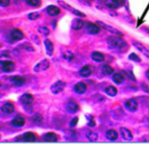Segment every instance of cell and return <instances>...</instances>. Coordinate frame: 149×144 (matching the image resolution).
I'll use <instances>...</instances> for the list:
<instances>
[{"instance_id": "obj_30", "label": "cell", "mask_w": 149, "mask_h": 144, "mask_svg": "<svg viewBox=\"0 0 149 144\" xmlns=\"http://www.w3.org/2000/svg\"><path fill=\"white\" fill-rule=\"evenodd\" d=\"M20 48L21 49L29 52H33L35 51L34 47L29 42H24L20 44Z\"/></svg>"}, {"instance_id": "obj_2", "label": "cell", "mask_w": 149, "mask_h": 144, "mask_svg": "<svg viewBox=\"0 0 149 144\" xmlns=\"http://www.w3.org/2000/svg\"><path fill=\"white\" fill-rule=\"evenodd\" d=\"M34 100V96L31 94L28 93L23 94L20 98V101L24 106V107L26 111H29L31 109V106Z\"/></svg>"}, {"instance_id": "obj_17", "label": "cell", "mask_w": 149, "mask_h": 144, "mask_svg": "<svg viewBox=\"0 0 149 144\" xmlns=\"http://www.w3.org/2000/svg\"><path fill=\"white\" fill-rule=\"evenodd\" d=\"M65 109L68 113L74 114L79 110V106L74 101H69L65 105Z\"/></svg>"}, {"instance_id": "obj_3", "label": "cell", "mask_w": 149, "mask_h": 144, "mask_svg": "<svg viewBox=\"0 0 149 144\" xmlns=\"http://www.w3.org/2000/svg\"><path fill=\"white\" fill-rule=\"evenodd\" d=\"M97 23L100 26L106 30L107 32L112 34H115L116 36H123L124 34L121 31L118 30V29L109 25V24L106 23L105 22L101 21H97Z\"/></svg>"}, {"instance_id": "obj_16", "label": "cell", "mask_w": 149, "mask_h": 144, "mask_svg": "<svg viewBox=\"0 0 149 144\" xmlns=\"http://www.w3.org/2000/svg\"><path fill=\"white\" fill-rule=\"evenodd\" d=\"M44 46L46 50V53L49 56H52L54 50V47L53 43L50 39H47L44 40Z\"/></svg>"}, {"instance_id": "obj_27", "label": "cell", "mask_w": 149, "mask_h": 144, "mask_svg": "<svg viewBox=\"0 0 149 144\" xmlns=\"http://www.w3.org/2000/svg\"><path fill=\"white\" fill-rule=\"evenodd\" d=\"M105 92L111 97H115L117 95L118 91L114 86H109L105 89Z\"/></svg>"}, {"instance_id": "obj_34", "label": "cell", "mask_w": 149, "mask_h": 144, "mask_svg": "<svg viewBox=\"0 0 149 144\" xmlns=\"http://www.w3.org/2000/svg\"><path fill=\"white\" fill-rule=\"evenodd\" d=\"M63 57L64 59L67 60L69 62L72 61L74 57V55L73 54L72 52H71L70 51H68L66 52H65L64 54H63Z\"/></svg>"}, {"instance_id": "obj_25", "label": "cell", "mask_w": 149, "mask_h": 144, "mask_svg": "<svg viewBox=\"0 0 149 144\" xmlns=\"http://www.w3.org/2000/svg\"><path fill=\"white\" fill-rule=\"evenodd\" d=\"M91 58L93 60V61L97 62H102L104 60V56L102 53L100 52H93L92 55H91Z\"/></svg>"}, {"instance_id": "obj_21", "label": "cell", "mask_w": 149, "mask_h": 144, "mask_svg": "<svg viewBox=\"0 0 149 144\" xmlns=\"http://www.w3.org/2000/svg\"><path fill=\"white\" fill-rule=\"evenodd\" d=\"M79 75L82 77H88L92 74V69L89 65H85L81 68L79 71Z\"/></svg>"}, {"instance_id": "obj_20", "label": "cell", "mask_w": 149, "mask_h": 144, "mask_svg": "<svg viewBox=\"0 0 149 144\" xmlns=\"http://www.w3.org/2000/svg\"><path fill=\"white\" fill-rule=\"evenodd\" d=\"M87 89V86L85 83L83 82H78L74 87V91L78 94H84Z\"/></svg>"}, {"instance_id": "obj_43", "label": "cell", "mask_w": 149, "mask_h": 144, "mask_svg": "<svg viewBox=\"0 0 149 144\" xmlns=\"http://www.w3.org/2000/svg\"><path fill=\"white\" fill-rule=\"evenodd\" d=\"M146 77L149 80V69H148L146 72Z\"/></svg>"}, {"instance_id": "obj_37", "label": "cell", "mask_w": 149, "mask_h": 144, "mask_svg": "<svg viewBox=\"0 0 149 144\" xmlns=\"http://www.w3.org/2000/svg\"><path fill=\"white\" fill-rule=\"evenodd\" d=\"M40 16L38 12H33L28 14V19L30 20L34 21L37 20Z\"/></svg>"}, {"instance_id": "obj_5", "label": "cell", "mask_w": 149, "mask_h": 144, "mask_svg": "<svg viewBox=\"0 0 149 144\" xmlns=\"http://www.w3.org/2000/svg\"><path fill=\"white\" fill-rule=\"evenodd\" d=\"M15 64L14 62L11 61H1V68L3 72L5 73L12 72L15 69Z\"/></svg>"}, {"instance_id": "obj_40", "label": "cell", "mask_w": 149, "mask_h": 144, "mask_svg": "<svg viewBox=\"0 0 149 144\" xmlns=\"http://www.w3.org/2000/svg\"><path fill=\"white\" fill-rule=\"evenodd\" d=\"M10 0H1V6L2 7H7L10 5Z\"/></svg>"}, {"instance_id": "obj_29", "label": "cell", "mask_w": 149, "mask_h": 144, "mask_svg": "<svg viewBox=\"0 0 149 144\" xmlns=\"http://www.w3.org/2000/svg\"><path fill=\"white\" fill-rule=\"evenodd\" d=\"M86 137L89 140V141L94 143L97 140L98 138V135L96 132L93 131H89L86 134Z\"/></svg>"}, {"instance_id": "obj_8", "label": "cell", "mask_w": 149, "mask_h": 144, "mask_svg": "<svg viewBox=\"0 0 149 144\" xmlns=\"http://www.w3.org/2000/svg\"><path fill=\"white\" fill-rule=\"evenodd\" d=\"M24 37L23 32L19 29L15 28L11 31L10 34V41L12 42H15L21 41Z\"/></svg>"}, {"instance_id": "obj_22", "label": "cell", "mask_w": 149, "mask_h": 144, "mask_svg": "<svg viewBox=\"0 0 149 144\" xmlns=\"http://www.w3.org/2000/svg\"><path fill=\"white\" fill-rule=\"evenodd\" d=\"M84 22L79 19H75L72 22L71 26L74 30H79L84 27Z\"/></svg>"}, {"instance_id": "obj_24", "label": "cell", "mask_w": 149, "mask_h": 144, "mask_svg": "<svg viewBox=\"0 0 149 144\" xmlns=\"http://www.w3.org/2000/svg\"><path fill=\"white\" fill-rule=\"evenodd\" d=\"M106 138L111 141H115L118 137V134L116 131L113 129H110L107 131L106 133Z\"/></svg>"}, {"instance_id": "obj_28", "label": "cell", "mask_w": 149, "mask_h": 144, "mask_svg": "<svg viewBox=\"0 0 149 144\" xmlns=\"http://www.w3.org/2000/svg\"><path fill=\"white\" fill-rule=\"evenodd\" d=\"M114 72V69L108 65H104L102 68V73L104 75H111Z\"/></svg>"}, {"instance_id": "obj_12", "label": "cell", "mask_w": 149, "mask_h": 144, "mask_svg": "<svg viewBox=\"0 0 149 144\" xmlns=\"http://www.w3.org/2000/svg\"><path fill=\"white\" fill-rule=\"evenodd\" d=\"M25 123V119L20 115H17L11 121V124L15 127H21Z\"/></svg>"}, {"instance_id": "obj_6", "label": "cell", "mask_w": 149, "mask_h": 144, "mask_svg": "<svg viewBox=\"0 0 149 144\" xmlns=\"http://www.w3.org/2000/svg\"><path fill=\"white\" fill-rule=\"evenodd\" d=\"M50 67V62L47 59H44L38 62L34 67V71L35 72H40L47 70Z\"/></svg>"}, {"instance_id": "obj_26", "label": "cell", "mask_w": 149, "mask_h": 144, "mask_svg": "<svg viewBox=\"0 0 149 144\" xmlns=\"http://www.w3.org/2000/svg\"><path fill=\"white\" fill-rule=\"evenodd\" d=\"M125 77L121 73L118 72L114 74L112 77L113 81L117 85H121L125 81Z\"/></svg>"}, {"instance_id": "obj_42", "label": "cell", "mask_w": 149, "mask_h": 144, "mask_svg": "<svg viewBox=\"0 0 149 144\" xmlns=\"http://www.w3.org/2000/svg\"><path fill=\"white\" fill-rule=\"evenodd\" d=\"M143 30L145 32L147 33L148 34H149V28H143Z\"/></svg>"}, {"instance_id": "obj_15", "label": "cell", "mask_w": 149, "mask_h": 144, "mask_svg": "<svg viewBox=\"0 0 149 144\" xmlns=\"http://www.w3.org/2000/svg\"><path fill=\"white\" fill-rule=\"evenodd\" d=\"M15 106L11 103H6L1 107V111L5 115L11 114L15 111Z\"/></svg>"}, {"instance_id": "obj_19", "label": "cell", "mask_w": 149, "mask_h": 144, "mask_svg": "<svg viewBox=\"0 0 149 144\" xmlns=\"http://www.w3.org/2000/svg\"><path fill=\"white\" fill-rule=\"evenodd\" d=\"M22 140L27 143H33L36 140V136L34 132L28 131L24 133L22 135Z\"/></svg>"}, {"instance_id": "obj_31", "label": "cell", "mask_w": 149, "mask_h": 144, "mask_svg": "<svg viewBox=\"0 0 149 144\" xmlns=\"http://www.w3.org/2000/svg\"><path fill=\"white\" fill-rule=\"evenodd\" d=\"M38 32L44 36H48L50 34V31L45 26H41L38 28Z\"/></svg>"}, {"instance_id": "obj_13", "label": "cell", "mask_w": 149, "mask_h": 144, "mask_svg": "<svg viewBox=\"0 0 149 144\" xmlns=\"http://www.w3.org/2000/svg\"><path fill=\"white\" fill-rule=\"evenodd\" d=\"M86 29L88 33L92 34H98L101 31L100 28L92 22H88L87 24Z\"/></svg>"}, {"instance_id": "obj_7", "label": "cell", "mask_w": 149, "mask_h": 144, "mask_svg": "<svg viewBox=\"0 0 149 144\" xmlns=\"http://www.w3.org/2000/svg\"><path fill=\"white\" fill-rule=\"evenodd\" d=\"M133 46L138 51H139L142 55H144L146 58L149 59V50L141 42L136 40L132 41Z\"/></svg>"}, {"instance_id": "obj_4", "label": "cell", "mask_w": 149, "mask_h": 144, "mask_svg": "<svg viewBox=\"0 0 149 144\" xmlns=\"http://www.w3.org/2000/svg\"><path fill=\"white\" fill-rule=\"evenodd\" d=\"M66 86V83L61 80H58L54 83L50 87L51 92L55 95H57L62 92Z\"/></svg>"}, {"instance_id": "obj_33", "label": "cell", "mask_w": 149, "mask_h": 144, "mask_svg": "<svg viewBox=\"0 0 149 144\" xmlns=\"http://www.w3.org/2000/svg\"><path fill=\"white\" fill-rule=\"evenodd\" d=\"M129 59L131 61L135 62L137 63L140 62L141 60L140 57L137 55H136L135 53H131L130 55L129 56Z\"/></svg>"}, {"instance_id": "obj_18", "label": "cell", "mask_w": 149, "mask_h": 144, "mask_svg": "<svg viewBox=\"0 0 149 144\" xmlns=\"http://www.w3.org/2000/svg\"><path fill=\"white\" fill-rule=\"evenodd\" d=\"M42 138L44 141L47 143H55L58 141L57 135L53 132H49L43 135Z\"/></svg>"}, {"instance_id": "obj_1", "label": "cell", "mask_w": 149, "mask_h": 144, "mask_svg": "<svg viewBox=\"0 0 149 144\" xmlns=\"http://www.w3.org/2000/svg\"><path fill=\"white\" fill-rule=\"evenodd\" d=\"M109 48L117 51H123L128 48V43L121 36H109L106 39Z\"/></svg>"}, {"instance_id": "obj_41", "label": "cell", "mask_w": 149, "mask_h": 144, "mask_svg": "<svg viewBox=\"0 0 149 144\" xmlns=\"http://www.w3.org/2000/svg\"><path fill=\"white\" fill-rule=\"evenodd\" d=\"M78 1H79L80 2H81V3L84 4V5H89V3H88V2L86 1V0H78Z\"/></svg>"}, {"instance_id": "obj_10", "label": "cell", "mask_w": 149, "mask_h": 144, "mask_svg": "<svg viewBox=\"0 0 149 144\" xmlns=\"http://www.w3.org/2000/svg\"><path fill=\"white\" fill-rule=\"evenodd\" d=\"M125 107L130 112H135L137 110L138 103L136 100L131 98L127 100L125 103Z\"/></svg>"}, {"instance_id": "obj_9", "label": "cell", "mask_w": 149, "mask_h": 144, "mask_svg": "<svg viewBox=\"0 0 149 144\" xmlns=\"http://www.w3.org/2000/svg\"><path fill=\"white\" fill-rule=\"evenodd\" d=\"M10 81L13 85L17 87L24 86L26 83V79L24 77L16 75L12 76L10 79Z\"/></svg>"}, {"instance_id": "obj_35", "label": "cell", "mask_w": 149, "mask_h": 144, "mask_svg": "<svg viewBox=\"0 0 149 144\" xmlns=\"http://www.w3.org/2000/svg\"><path fill=\"white\" fill-rule=\"evenodd\" d=\"M87 117V119L88 120V126L91 127H93L95 126L96 125V123L94 120V117L92 115H89Z\"/></svg>"}, {"instance_id": "obj_39", "label": "cell", "mask_w": 149, "mask_h": 144, "mask_svg": "<svg viewBox=\"0 0 149 144\" xmlns=\"http://www.w3.org/2000/svg\"><path fill=\"white\" fill-rule=\"evenodd\" d=\"M78 117H74L71 121L69 123V126L70 127L73 128V127H74L75 126L77 125L78 122Z\"/></svg>"}, {"instance_id": "obj_14", "label": "cell", "mask_w": 149, "mask_h": 144, "mask_svg": "<svg viewBox=\"0 0 149 144\" xmlns=\"http://www.w3.org/2000/svg\"><path fill=\"white\" fill-rule=\"evenodd\" d=\"M120 130L122 138L124 140L130 141L133 139V135L132 134V132L127 128L122 127L120 128Z\"/></svg>"}, {"instance_id": "obj_32", "label": "cell", "mask_w": 149, "mask_h": 144, "mask_svg": "<svg viewBox=\"0 0 149 144\" xmlns=\"http://www.w3.org/2000/svg\"><path fill=\"white\" fill-rule=\"evenodd\" d=\"M27 4L32 7H39L40 5V0H25Z\"/></svg>"}, {"instance_id": "obj_36", "label": "cell", "mask_w": 149, "mask_h": 144, "mask_svg": "<svg viewBox=\"0 0 149 144\" xmlns=\"http://www.w3.org/2000/svg\"><path fill=\"white\" fill-rule=\"evenodd\" d=\"M33 121L36 124H39L41 123V122L42 121V117L41 116V115L39 114H35L33 117Z\"/></svg>"}, {"instance_id": "obj_38", "label": "cell", "mask_w": 149, "mask_h": 144, "mask_svg": "<svg viewBox=\"0 0 149 144\" xmlns=\"http://www.w3.org/2000/svg\"><path fill=\"white\" fill-rule=\"evenodd\" d=\"M70 12L72 14H74L75 16L80 17H85L86 16V15L84 14V13H83L81 11L78 10L77 9H75L74 8H73Z\"/></svg>"}, {"instance_id": "obj_23", "label": "cell", "mask_w": 149, "mask_h": 144, "mask_svg": "<svg viewBox=\"0 0 149 144\" xmlns=\"http://www.w3.org/2000/svg\"><path fill=\"white\" fill-rule=\"evenodd\" d=\"M47 14L51 16H56L59 15L61 13L60 8L54 5H50L47 7Z\"/></svg>"}, {"instance_id": "obj_11", "label": "cell", "mask_w": 149, "mask_h": 144, "mask_svg": "<svg viewBox=\"0 0 149 144\" xmlns=\"http://www.w3.org/2000/svg\"><path fill=\"white\" fill-rule=\"evenodd\" d=\"M106 6L111 10L118 8L122 5L121 0H105Z\"/></svg>"}]
</instances>
